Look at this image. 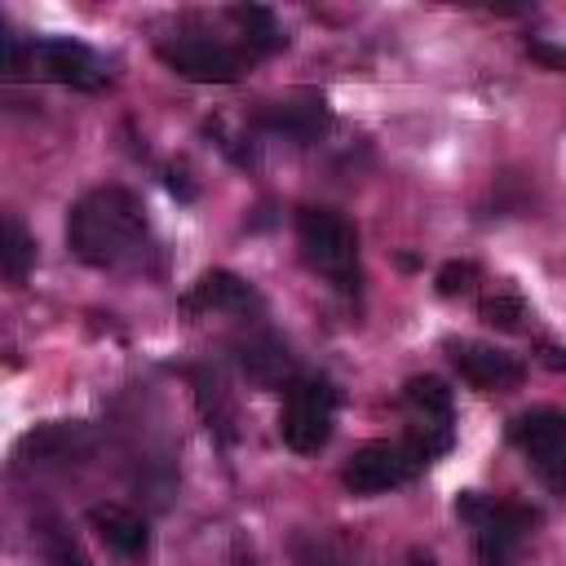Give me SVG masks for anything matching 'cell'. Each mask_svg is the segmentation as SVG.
Masks as SVG:
<instances>
[{"label": "cell", "instance_id": "1", "mask_svg": "<svg viewBox=\"0 0 566 566\" xmlns=\"http://www.w3.org/2000/svg\"><path fill=\"white\" fill-rule=\"evenodd\" d=\"M66 243L84 265L97 270H142L150 252V230L142 203L124 186L88 190L66 217Z\"/></svg>", "mask_w": 566, "mask_h": 566}, {"label": "cell", "instance_id": "2", "mask_svg": "<svg viewBox=\"0 0 566 566\" xmlns=\"http://www.w3.org/2000/svg\"><path fill=\"white\" fill-rule=\"evenodd\" d=\"M455 517H464L473 526V548L482 566H509L522 548V539L539 526V513L531 504L517 500H491L478 491H460L455 495Z\"/></svg>", "mask_w": 566, "mask_h": 566}, {"label": "cell", "instance_id": "3", "mask_svg": "<svg viewBox=\"0 0 566 566\" xmlns=\"http://www.w3.org/2000/svg\"><path fill=\"white\" fill-rule=\"evenodd\" d=\"M296 239H301V248H305V261H310L323 279H332L340 292H358V283H363L358 234H354V226H349L340 212L314 208V203L296 208Z\"/></svg>", "mask_w": 566, "mask_h": 566}, {"label": "cell", "instance_id": "4", "mask_svg": "<svg viewBox=\"0 0 566 566\" xmlns=\"http://www.w3.org/2000/svg\"><path fill=\"white\" fill-rule=\"evenodd\" d=\"M336 424V389L323 376H301L287 385L283 411H279V433L292 451L314 455L318 447H327Z\"/></svg>", "mask_w": 566, "mask_h": 566}, {"label": "cell", "instance_id": "5", "mask_svg": "<svg viewBox=\"0 0 566 566\" xmlns=\"http://www.w3.org/2000/svg\"><path fill=\"white\" fill-rule=\"evenodd\" d=\"M424 464H429V460H424L407 438H398V442H363V447L345 460L340 482H345L354 495H380V491H394V486L411 482Z\"/></svg>", "mask_w": 566, "mask_h": 566}, {"label": "cell", "instance_id": "6", "mask_svg": "<svg viewBox=\"0 0 566 566\" xmlns=\"http://www.w3.org/2000/svg\"><path fill=\"white\" fill-rule=\"evenodd\" d=\"M509 438L531 455V464L539 469V478L566 500V416L553 411V407L522 411L509 424Z\"/></svg>", "mask_w": 566, "mask_h": 566}, {"label": "cell", "instance_id": "7", "mask_svg": "<svg viewBox=\"0 0 566 566\" xmlns=\"http://www.w3.org/2000/svg\"><path fill=\"white\" fill-rule=\"evenodd\" d=\"M402 402L411 411V433L407 442L424 455L438 460L451 447V389L438 376H411L402 385Z\"/></svg>", "mask_w": 566, "mask_h": 566}, {"label": "cell", "instance_id": "8", "mask_svg": "<svg viewBox=\"0 0 566 566\" xmlns=\"http://www.w3.org/2000/svg\"><path fill=\"white\" fill-rule=\"evenodd\" d=\"M159 57H164V66H172L177 75H186L195 84H234L239 80V57L226 44L203 40V35L164 40L159 44Z\"/></svg>", "mask_w": 566, "mask_h": 566}, {"label": "cell", "instance_id": "9", "mask_svg": "<svg viewBox=\"0 0 566 566\" xmlns=\"http://www.w3.org/2000/svg\"><path fill=\"white\" fill-rule=\"evenodd\" d=\"M447 354H451V367L460 371L464 385L473 389H513L522 385V363L495 345H478V340H447Z\"/></svg>", "mask_w": 566, "mask_h": 566}, {"label": "cell", "instance_id": "10", "mask_svg": "<svg viewBox=\"0 0 566 566\" xmlns=\"http://www.w3.org/2000/svg\"><path fill=\"white\" fill-rule=\"evenodd\" d=\"M93 433L80 420H53V424H35L22 442H18V464H66L88 455Z\"/></svg>", "mask_w": 566, "mask_h": 566}, {"label": "cell", "instance_id": "11", "mask_svg": "<svg viewBox=\"0 0 566 566\" xmlns=\"http://www.w3.org/2000/svg\"><path fill=\"white\" fill-rule=\"evenodd\" d=\"M181 305L190 310V314H248V310H261V296H256V287L248 283V279H239V274H230V270H208L186 296H181Z\"/></svg>", "mask_w": 566, "mask_h": 566}, {"label": "cell", "instance_id": "12", "mask_svg": "<svg viewBox=\"0 0 566 566\" xmlns=\"http://www.w3.org/2000/svg\"><path fill=\"white\" fill-rule=\"evenodd\" d=\"M35 62L57 84H71V88H84V93L102 88L97 62L80 40H35Z\"/></svg>", "mask_w": 566, "mask_h": 566}, {"label": "cell", "instance_id": "13", "mask_svg": "<svg viewBox=\"0 0 566 566\" xmlns=\"http://www.w3.org/2000/svg\"><path fill=\"white\" fill-rule=\"evenodd\" d=\"M327 119H332V115H327V102H323L318 93H301V97H292V102L261 106V115H256L261 128L287 137V142H314V137L327 128Z\"/></svg>", "mask_w": 566, "mask_h": 566}, {"label": "cell", "instance_id": "14", "mask_svg": "<svg viewBox=\"0 0 566 566\" xmlns=\"http://www.w3.org/2000/svg\"><path fill=\"white\" fill-rule=\"evenodd\" d=\"M190 385H195L199 416L208 420V433L230 447V442L239 438V411H234V398H230L226 380H221L212 367H195V371H190Z\"/></svg>", "mask_w": 566, "mask_h": 566}, {"label": "cell", "instance_id": "15", "mask_svg": "<svg viewBox=\"0 0 566 566\" xmlns=\"http://www.w3.org/2000/svg\"><path fill=\"white\" fill-rule=\"evenodd\" d=\"M234 363L252 385H292V354L274 336H248L234 345Z\"/></svg>", "mask_w": 566, "mask_h": 566}, {"label": "cell", "instance_id": "16", "mask_svg": "<svg viewBox=\"0 0 566 566\" xmlns=\"http://www.w3.org/2000/svg\"><path fill=\"white\" fill-rule=\"evenodd\" d=\"M88 526L106 539V548H115L119 557H142L150 548V526L124 509V504H93L88 509Z\"/></svg>", "mask_w": 566, "mask_h": 566}, {"label": "cell", "instance_id": "17", "mask_svg": "<svg viewBox=\"0 0 566 566\" xmlns=\"http://www.w3.org/2000/svg\"><path fill=\"white\" fill-rule=\"evenodd\" d=\"M35 544H40L44 566H88V553L75 544V535L57 517H40L35 522Z\"/></svg>", "mask_w": 566, "mask_h": 566}, {"label": "cell", "instance_id": "18", "mask_svg": "<svg viewBox=\"0 0 566 566\" xmlns=\"http://www.w3.org/2000/svg\"><path fill=\"white\" fill-rule=\"evenodd\" d=\"M35 265V239L18 217H4V239H0V270L9 283H22Z\"/></svg>", "mask_w": 566, "mask_h": 566}, {"label": "cell", "instance_id": "19", "mask_svg": "<svg viewBox=\"0 0 566 566\" xmlns=\"http://www.w3.org/2000/svg\"><path fill=\"white\" fill-rule=\"evenodd\" d=\"M230 18L243 27V40H248L252 53H270V49L283 44V31H279V22H274L270 9H261V4H239Z\"/></svg>", "mask_w": 566, "mask_h": 566}, {"label": "cell", "instance_id": "20", "mask_svg": "<svg viewBox=\"0 0 566 566\" xmlns=\"http://www.w3.org/2000/svg\"><path fill=\"white\" fill-rule=\"evenodd\" d=\"M478 314H482L486 327H500V332H522V323L531 318L526 305H522V296H509V292L486 296V301L478 305Z\"/></svg>", "mask_w": 566, "mask_h": 566}, {"label": "cell", "instance_id": "21", "mask_svg": "<svg viewBox=\"0 0 566 566\" xmlns=\"http://www.w3.org/2000/svg\"><path fill=\"white\" fill-rule=\"evenodd\" d=\"M296 562L301 566H349V557L336 548V544H327V539H296Z\"/></svg>", "mask_w": 566, "mask_h": 566}, {"label": "cell", "instance_id": "22", "mask_svg": "<svg viewBox=\"0 0 566 566\" xmlns=\"http://www.w3.org/2000/svg\"><path fill=\"white\" fill-rule=\"evenodd\" d=\"M478 283V265L473 261H447L442 270H438V292L442 296H460V292H469Z\"/></svg>", "mask_w": 566, "mask_h": 566}, {"label": "cell", "instance_id": "23", "mask_svg": "<svg viewBox=\"0 0 566 566\" xmlns=\"http://www.w3.org/2000/svg\"><path fill=\"white\" fill-rule=\"evenodd\" d=\"M208 137H212V142H217V146H221L239 168H252V164H256V150H252V146H243V137H239V133H230L221 119H217V124H208Z\"/></svg>", "mask_w": 566, "mask_h": 566}, {"label": "cell", "instance_id": "24", "mask_svg": "<svg viewBox=\"0 0 566 566\" xmlns=\"http://www.w3.org/2000/svg\"><path fill=\"white\" fill-rule=\"evenodd\" d=\"M164 181H168V190H172L177 199H195V181H190V172H186V168H177V164H172V168L164 172Z\"/></svg>", "mask_w": 566, "mask_h": 566}, {"label": "cell", "instance_id": "25", "mask_svg": "<svg viewBox=\"0 0 566 566\" xmlns=\"http://www.w3.org/2000/svg\"><path fill=\"white\" fill-rule=\"evenodd\" d=\"M535 358H539L548 371H566V349L553 345V340H539V345H535Z\"/></svg>", "mask_w": 566, "mask_h": 566}, {"label": "cell", "instance_id": "26", "mask_svg": "<svg viewBox=\"0 0 566 566\" xmlns=\"http://www.w3.org/2000/svg\"><path fill=\"white\" fill-rule=\"evenodd\" d=\"M248 566H252V562H248Z\"/></svg>", "mask_w": 566, "mask_h": 566}]
</instances>
